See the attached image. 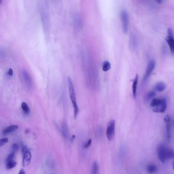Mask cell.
<instances>
[{
  "mask_svg": "<svg viewBox=\"0 0 174 174\" xmlns=\"http://www.w3.org/2000/svg\"><path fill=\"white\" fill-rule=\"evenodd\" d=\"M138 75H136L133 80V84H132V93L134 98H135L136 97L137 86L138 84Z\"/></svg>",
  "mask_w": 174,
  "mask_h": 174,
  "instance_id": "obj_14",
  "label": "cell"
},
{
  "mask_svg": "<svg viewBox=\"0 0 174 174\" xmlns=\"http://www.w3.org/2000/svg\"><path fill=\"white\" fill-rule=\"evenodd\" d=\"M166 41L168 44L170 49L172 53H174V37L171 36H167L166 38Z\"/></svg>",
  "mask_w": 174,
  "mask_h": 174,
  "instance_id": "obj_12",
  "label": "cell"
},
{
  "mask_svg": "<svg viewBox=\"0 0 174 174\" xmlns=\"http://www.w3.org/2000/svg\"><path fill=\"white\" fill-rule=\"evenodd\" d=\"M14 153H11L7 157L5 161H6V164L9 162H10L11 161H13V159H14Z\"/></svg>",
  "mask_w": 174,
  "mask_h": 174,
  "instance_id": "obj_24",
  "label": "cell"
},
{
  "mask_svg": "<svg viewBox=\"0 0 174 174\" xmlns=\"http://www.w3.org/2000/svg\"><path fill=\"white\" fill-rule=\"evenodd\" d=\"M136 39L135 38V36L134 34H132L131 36V46H132L133 48H134L136 46Z\"/></svg>",
  "mask_w": 174,
  "mask_h": 174,
  "instance_id": "obj_25",
  "label": "cell"
},
{
  "mask_svg": "<svg viewBox=\"0 0 174 174\" xmlns=\"http://www.w3.org/2000/svg\"><path fill=\"white\" fill-rule=\"evenodd\" d=\"M68 88L69 93L70 96V98L72 101V105L74 108V116L75 117H76L79 113V109L78 106L77 105V99H76V92L75 90V87L72 83V79L70 77H68Z\"/></svg>",
  "mask_w": 174,
  "mask_h": 174,
  "instance_id": "obj_2",
  "label": "cell"
},
{
  "mask_svg": "<svg viewBox=\"0 0 174 174\" xmlns=\"http://www.w3.org/2000/svg\"><path fill=\"white\" fill-rule=\"evenodd\" d=\"M19 145L16 143H14L12 145V153H15L16 152H17L19 150Z\"/></svg>",
  "mask_w": 174,
  "mask_h": 174,
  "instance_id": "obj_27",
  "label": "cell"
},
{
  "mask_svg": "<svg viewBox=\"0 0 174 174\" xmlns=\"http://www.w3.org/2000/svg\"><path fill=\"white\" fill-rule=\"evenodd\" d=\"M111 68V64L108 61L104 62L102 65V70L104 72L108 71Z\"/></svg>",
  "mask_w": 174,
  "mask_h": 174,
  "instance_id": "obj_19",
  "label": "cell"
},
{
  "mask_svg": "<svg viewBox=\"0 0 174 174\" xmlns=\"http://www.w3.org/2000/svg\"><path fill=\"white\" fill-rule=\"evenodd\" d=\"M61 132L63 136L65 138L69 137V131L68 126L65 123H63L61 125Z\"/></svg>",
  "mask_w": 174,
  "mask_h": 174,
  "instance_id": "obj_13",
  "label": "cell"
},
{
  "mask_svg": "<svg viewBox=\"0 0 174 174\" xmlns=\"http://www.w3.org/2000/svg\"><path fill=\"white\" fill-rule=\"evenodd\" d=\"M99 165L96 161L93 162L92 167V174H98Z\"/></svg>",
  "mask_w": 174,
  "mask_h": 174,
  "instance_id": "obj_18",
  "label": "cell"
},
{
  "mask_svg": "<svg viewBox=\"0 0 174 174\" xmlns=\"http://www.w3.org/2000/svg\"><path fill=\"white\" fill-rule=\"evenodd\" d=\"M169 148L164 144H159L157 148V154L159 159L162 163H165L168 160V152Z\"/></svg>",
  "mask_w": 174,
  "mask_h": 174,
  "instance_id": "obj_3",
  "label": "cell"
},
{
  "mask_svg": "<svg viewBox=\"0 0 174 174\" xmlns=\"http://www.w3.org/2000/svg\"><path fill=\"white\" fill-rule=\"evenodd\" d=\"M167 107V103L165 99H160V101L158 105L153 108V111L155 113H164L166 110Z\"/></svg>",
  "mask_w": 174,
  "mask_h": 174,
  "instance_id": "obj_9",
  "label": "cell"
},
{
  "mask_svg": "<svg viewBox=\"0 0 174 174\" xmlns=\"http://www.w3.org/2000/svg\"><path fill=\"white\" fill-rule=\"evenodd\" d=\"M167 36H173V32L171 28H169L167 30Z\"/></svg>",
  "mask_w": 174,
  "mask_h": 174,
  "instance_id": "obj_31",
  "label": "cell"
},
{
  "mask_svg": "<svg viewBox=\"0 0 174 174\" xmlns=\"http://www.w3.org/2000/svg\"><path fill=\"white\" fill-rule=\"evenodd\" d=\"M21 107L24 111V113L26 114H29L30 113V109L27 105V104L26 102H22L21 104Z\"/></svg>",
  "mask_w": 174,
  "mask_h": 174,
  "instance_id": "obj_20",
  "label": "cell"
},
{
  "mask_svg": "<svg viewBox=\"0 0 174 174\" xmlns=\"http://www.w3.org/2000/svg\"><path fill=\"white\" fill-rule=\"evenodd\" d=\"M7 74H8V75L9 76H10V77L12 76L13 75V70H12L11 69H9L8 70V72H7Z\"/></svg>",
  "mask_w": 174,
  "mask_h": 174,
  "instance_id": "obj_32",
  "label": "cell"
},
{
  "mask_svg": "<svg viewBox=\"0 0 174 174\" xmlns=\"http://www.w3.org/2000/svg\"><path fill=\"white\" fill-rule=\"evenodd\" d=\"M166 85L165 83L162 82H158V83L156 84L155 87V90H156L157 92H162L164 91L165 89Z\"/></svg>",
  "mask_w": 174,
  "mask_h": 174,
  "instance_id": "obj_15",
  "label": "cell"
},
{
  "mask_svg": "<svg viewBox=\"0 0 174 174\" xmlns=\"http://www.w3.org/2000/svg\"><path fill=\"white\" fill-rule=\"evenodd\" d=\"M19 126L17 125H11L6 128H5L3 131V134L4 135H6L8 134L13 132L18 129Z\"/></svg>",
  "mask_w": 174,
  "mask_h": 174,
  "instance_id": "obj_11",
  "label": "cell"
},
{
  "mask_svg": "<svg viewBox=\"0 0 174 174\" xmlns=\"http://www.w3.org/2000/svg\"><path fill=\"white\" fill-rule=\"evenodd\" d=\"M173 169L174 170V161L173 163Z\"/></svg>",
  "mask_w": 174,
  "mask_h": 174,
  "instance_id": "obj_34",
  "label": "cell"
},
{
  "mask_svg": "<svg viewBox=\"0 0 174 174\" xmlns=\"http://www.w3.org/2000/svg\"><path fill=\"white\" fill-rule=\"evenodd\" d=\"M160 99H158V98L153 99L152 100L151 104H150V105H151V107H152L153 108L154 107H155L156 106H157L160 102Z\"/></svg>",
  "mask_w": 174,
  "mask_h": 174,
  "instance_id": "obj_21",
  "label": "cell"
},
{
  "mask_svg": "<svg viewBox=\"0 0 174 174\" xmlns=\"http://www.w3.org/2000/svg\"><path fill=\"white\" fill-rule=\"evenodd\" d=\"M167 157H168V160L174 159V150L169 148Z\"/></svg>",
  "mask_w": 174,
  "mask_h": 174,
  "instance_id": "obj_23",
  "label": "cell"
},
{
  "mask_svg": "<svg viewBox=\"0 0 174 174\" xmlns=\"http://www.w3.org/2000/svg\"><path fill=\"white\" fill-rule=\"evenodd\" d=\"M22 153H23V164L24 166H26L28 165L31 162V154L28 150V148L26 146H24L22 148Z\"/></svg>",
  "mask_w": 174,
  "mask_h": 174,
  "instance_id": "obj_6",
  "label": "cell"
},
{
  "mask_svg": "<svg viewBox=\"0 0 174 174\" xmlns=\"http://www.w3.org/2000/svg\"><path fill=\"white\" fill-rule=\"evenodd\" d=\"M92 139H89L86 143H85V144L84 145V148L85 149H86V148H88V147H89L92 144Z\"/></svg>",
  "mask_w": 174,
  "mask_h": 174,
  "instance_id": "obj_30",
  "label": "cell"
},
{
  "mask_svg": "<svg viewBox=\"0 0 174 174\" xmlns=\"http://www.w3.org/2000/svg\"><path fill=\"white\" fill-rule=\"evenodd\" d=\"M147 170L149 174H153L157 172V167L153 164H150L147 166Z\"/></svg>",
  "mask_w": 174,
  "mask_h": 174,
  "instance_id": "obj_16",
  "label": "cell"
},
{
  "mask_svg": "<svg viewBox=\"0 0 174 174\" xmlns=\"http://www.w3.org/2000/svg\"><path fill=\"white\" fill-rule=\"evenodd\" d=\"M115 122L114 120H111L107 124L106 130V136L110 141L113 140L115 136Z\"/></svg>",
  "mask_w": 174,
  "mask_h": 174,
  "instance_id": "obj_5",
  "label": "cell"
},
{
  "mask_svg": "<svg viewBox=\"0 0 174 174\" xmlns=\"http://www.w3.org/2000/svg\"><path fill=\"white\" fill-rule=\"evenodd\" d=\"M155 92H150L148 94L147 98H148V99L152 98L155 96Z\"/></svg>",
  "mask_w": 174,
  "mask_h": 174,
  "instance_id": "obj_29",
  "label": "cell"
},
{
  "mask_svg": "<svg viewBox=\"0 0 174 174\" xmlns=\"http://www.w3.org/2000/svg\"><path fill=\"white\" fill-rule=\"evenodd\" d=\"M166 138L168 141H170L171 137V123H166Z\"/></svg>",
  "mask_w": 174,
  "mask_h": 174,
  "instance_id": "obj_17",
  "label": "cell"
},
{
  "mask_svg": "<svg viewBox=\"0 0 174 174\" xmlns=\"http://www.w3.org/2000/svg\"><path fill=\"white\" fill-rule=\"evenodd\" d=\"M39 10L43 29L46 31H48L50 27L49 11L47 4L45 2H40L39 4Z\"/></svg>",
  "mask_w": 174,
  "mask_h": 174,
  "instance_id": "obj_1",
  "label": "cell"
},
{
  "mask_svg": "<svg viewBox=\"0 0 174 174\" xmlns=\"http://www.w3.org/2000/svg\"><path fill=\"white\" fill-rule=\"evenodd\" d=\"M6 164V168L8 170H10L11 169L14 168L16 165V162L14 160L9 162Z\"/></svg>",
  "mask_w": 174,
  "mask_h": 174,
  "instance_id": "obj_22",
  "label": "cell"
},
{
  "mask_svg": "<svg viewBox=\"0 0 174 174\" xmlns=\"http://www.w3.org/2000/svg\"><path fill=\"white\" fill-rule=\"evenodd\" d=\"M8 142V139L6 137L3 138L0 140V145L3 146Z\"/></svg>",
  "mask_w": 174,
  "mask_h": 174,
  "instance_id": "obj_26",
  "label": "cell"
},
{
  "mask_svg": "<svg viewBox=\"0 0 174 174\" xmlns=\"http://www.w3.org/2000/svg\"><path fill=\"white\" fill-rule=\"evenodd\" d=\"M164 120L165 123H171V117L169 115H166L165 116Z\"/></svg>",
  "mask_w": 174,
  "mask_h": 174,
  "instance_id": "obj_28",
  "label": "cell"
},
{
  "mask_svg": "<svg viewBox=\"0 0 174 174\" xmlns=\"http://www.w3.org/2000/svg\"><path fill=\"white\" fill-rule=\"evenodd\" d=\"M121 18L123 32L126 34L128 31L129 28V15L128 12L126 10L123 9L121 11Z\"/></svg>",
  "mask_w": 174,
  "mask_h": 174,
  "instance_id": "obj_4",
  "label": "cell"
},
{
  "mask_svg": "<svg viewBox=\"0 0 174 174\" xmlns=\"http://www.w3.org/2000/svg\"><path fill=\"white\" fill-rule=\"evenodd\" d=\"M26 174V173H25V171L24 170L21 169V170H20V171L19 172V174Z\"/></svg>",
  "mask_w": 174,
  "mask_h": 174,
  "instance_id": "obj_33",
  "label": "cell"
},
{
  "mask_svg": "<svg viewBox=\"0 0 174 174\" xmlns=\"http://www.w3.org/2000/svg\"><path fill=\"white\" fill-rule=\"evenodd\" d=\"M21 77L26 87L28 89H31L32 87V81L29 74L26 71L23 70L21 72Z\"/></svg>",
  "mask_w": 174,
  "mask_h": 174,
  "instance_id": "obj_7",
  "label": "cell"
},
{
  "mask_svg": "<svg viewBox=\"0 0 174 174\" xmlns=\"http://www.w3.org/2000/svg\"><path fill=\"white\" fill-rule=\"evenodd\" d=\"M155 65H156V62L154 60H151L148 63L146 69V71L143 77L144 81H146L150 76L151 73L153 71L154 69H155Z\"/></svg>",
  "mask_w": 174,
  "mask_h": 174,
  "instance_id": "obj_8",
  "label": "cell"
},
{
  "mask_svg": "<svg viewBox=\"0 0 174 174\" xmlns=\"http://www.w3.org/2000/svg\"><path fill=\"white\" fill-rule=\"evenodd\" d=\"M74 26L77 29H81L82 28V21L79 14L76 13L74 15Z\"/></svg>",
  "mask_w": 174,
  "mask_h": 174,
  "instance_id": "obj_10",
  "label": "cell"
}]
</instances>
